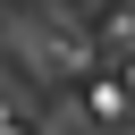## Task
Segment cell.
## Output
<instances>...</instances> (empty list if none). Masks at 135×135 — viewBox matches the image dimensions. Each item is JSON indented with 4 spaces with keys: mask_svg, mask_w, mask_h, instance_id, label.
Masks as SVG:
<instances>
[{
    "mask_svg": "<svg viewBox=\"0 0 135 135\" xmlns=\"http://www.w3.org/2000/svg\"><path fill=\"white\" fill-rule=\"evenodd\" d=\"M84 110H93V118H110V127H118V118H127V110H135V76H93V84H84Z\"/></svg>",
    "mask_w": 135,
    "mask_h": 135,
    "instance_id": "cell-1",
    "label": "cell"
},
{
    "mask_svg": "<svg viewBox=\"0 0 135 135\" xmlns=\"http://www.w3.org/2000/svg\"><path fill=\"white\" fill-rule=\"evenodd\" d=\"M8 135H25V127H8Z\"/></svg>",
    "mask_w": 135,
    "mask_h": 135,
    "instance_id": "cell-2",
    "label": "cell"
}]
</instances>
